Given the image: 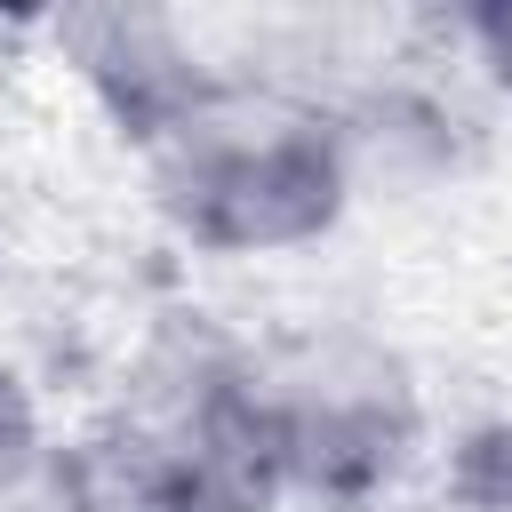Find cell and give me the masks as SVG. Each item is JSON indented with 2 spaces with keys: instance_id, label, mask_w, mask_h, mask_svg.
<instances>
[{
  "instance_id": "obj_1",
  "label": "cell",
  "mask_w": 512,
  "mask_h": 512,
  "mask_svg": "<svg viewBox=\"0 0 512 512\" xmlns=\"http://www.w3.org/2000/svg\"><path fill=\"white\" fill-rule=\"evenodd\" d=\"M160 224L192 256L264 264L320 248L360 200V160L336 104L280 80H208L152 144H136Z\"/></svg>"
},
{
  "instance_id": "obj_2",
  "label": "cell",
  "mask_w": 512,
  "mask_h": 512,
  "mask_svg": "<svg viewBox=\"0 0 512 512\" xmlns=\"http://www.w3.org/2000/svg\"><path fill=\"white\" fill-rule=\"evenodd\" d=\"M240 400L272 496L376 512L424 456V384L360 320H312L240 344Z\"/></svg>"
},
{
  "instance_id": "obj_3",
  "label": "cell",
  "mask_w": 512,
  "mask_h": 512,
  "mask_svg": "<svg viewBox=\"0 0 512 512\" xmlns=\"http://www.w3.org/2000/svg\"><path fill=\"white\" fill-rule=\"evenodd\" d=\"M56 48L72 56L80 88L112 112V128L128 144H152L208 80H224L216 64H200L184 24L152 16V8H72V16H56Z\"/></svg>"
},
{
  "instance_id": "obj_4",
  "label": "cell",
  "mask_w": 512,
  "mask_h": 512,
  "mask_svg": "<svg viewBox=\"0 0 512 512\" xmlns=\"http://www.w3.org/2000/svg\"><path fill=\"white\" fill-rule=\"evenodd\" d=\"M56 448H48V416H40V392L24 384L16 360H0V512L24 504L40 480H48Z\"/></svg>"
},
{
  "instance_id": "obj_5",
  "label": "cell",
  "mask_w": 512,
  "mask_h": 512,
  "mask_svg": "<svg viewBox=\"0 0 512 512\" xmlns=\"http://www.w3.org/2000/svg\"><path fill=\"white\" fill-rule=\"evenodd\" d=\"M448 488L464 512H512V416L472 424L448 456Z\"/></svg>"
},
{
  "instance_id": "obj_6",
  "label": "cell",
  "mask_w": 512,
  "mask_h": 512,
  "mask_svg": "<svg viewBox=\"0 0 512 512\" xmlns=\"http://www.w3.org/2000/svg\"><path fill=\"white\" fill-rule=\"evenodd\" d=\"M448 32H456V48L472 56V72L512 104V0H480V8H456L448 16Z\"/></svg>"
},
{
  "instance_id": "obj_7",
  "label": "cell",
  "mask_w": 512,
  "mask_h": 512,
  "mask_svg": "<svg viewBox=\"0 0 512 512\" xmlns=\"http://www.w3.org/2000/svg\"><path fill=\"white\" fill-rule=\"evenodd\" d=\"M8 512H144V504H128V496L80 456V464H48V480H40L24 504H8Z\"/></svg>"
}]
</instances>
